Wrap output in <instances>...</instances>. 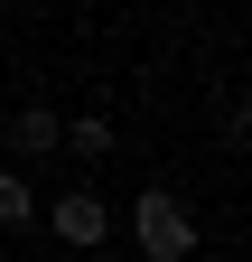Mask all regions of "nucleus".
<instances>
[{
  "instance_id": "nucleus-1",
  "label": "nucleus",
  "mask_w": 252,
  "mask_h": 262,
  "mask_svg": "<svg viewBox=\"0 0 252 262\" xmlns=\"http://www.w3.org/2000/svg\"><path fill=\"white\" fill-rule=\"evenodd\" d=\"M131 244L149 262H196V215H187L168 187H140L131 196Z\"/></svg>"
},
{
  "instance_id": "nucleus-2",
  "label": "nucleus",
  "mask_w": 252,
  "mask_h": 262,
  "mask_svg": "<svg viewBox=\"0 0 252 262\" xmlns=\"http://www.w3.org/2000/svg\"><path fill=\"white\" fill-rule=\"evenodd\" d=\"M47 234H56V244H75V253H93V244L112 234V206H103L93 187H66V196L47 206Z\"/></svg>"
},
{
  "instance_id": "nucleus-3",
  "label": "nucleus",
  "mask_w": 252,
  "mask_h": 262,
  "mask_svg": "<svg viewBox=\"0 0 252 262\" xmlns=\"http://www.w3.org/2000/svg\"><path fill=\"white\" fill-rule=\"evenodd\" d=\"M10 141H19V150H66V122H56L47 103H28V113L10 122Z\"/></svg>"
},
{
  "instance_id": "nucleus-4",
  "label": "nucleus",
  "mask_w": 252,
  "mask_h": 262,
  "mask_svg": "<svg viewBox=\"0 0 252 262\" xmlns=\"http://www.w3.org/2000/svg\"><path fill=\"white\" fill-rule=\"evenodd\" d=\"M66 150H75V159H112V122H103V113L66 122Z\"/></svg>"
},
{
  "instance_id": "nucleus-5",
  "label": "nucleus",
  "mask_w": 252,
  "mask_h": 262,
  "mask_svg": "<svg viewBox=\"0 0 252 262\" xmlns=\"http://www.w3.org/2000/svg\"><path fill=\"white\" fill-rule=\"evenodd\" d=\"M38 215V196H28V178L19 169H0V234H10V225H28Z\"/></svg>"
}]
</instances>
